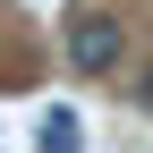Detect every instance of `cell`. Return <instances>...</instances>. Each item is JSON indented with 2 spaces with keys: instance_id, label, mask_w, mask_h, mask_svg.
<instances>
[{
  "instance_id": "cell-1",
  "label": "cell",
  "mask_w": 153,
  "mask_h": 153,
  "mask_svg": "<svg viewBox=\"0 0 153 153\" xmlns=\"http://www.w3.org/2000/svg\"><path fill=\"white\" fill-rule=\"evenodd\" d=\"M60 43H68V68L76 76H119V60H128V26L111 9H68V26H60Z\"/></svg>"
},
{
  "instance_id": "cell-2",
  "label": "cell",
  "mask_w": 153,
  "mask_h": 153,
  "mask_svg": "<svg viewBox=\"0 0 153 153\" xmlns=\"http://www.w3.org/2000/svg\"><path fill=\"white\" fill-rule=\"evenodd\" d=\"M34 153H85V119H76V111H60V102H51L43 119H34Z\"/></svg>"
},
{
  "instance_id": "cell-3",
  "label": "cell",
  "mask_w": 153,
  "mask_h": 153,
  "mask_svg": "<svg viewBox=\"0 0 153 153\" xmlns=\"http://www.w3.org/2000/svg\"><path fill=\"white\" fill-rule=\"evenodd\" d=\"M136 111H153V68H145V76H136Z\"/></svg>"
}]
</instances>
